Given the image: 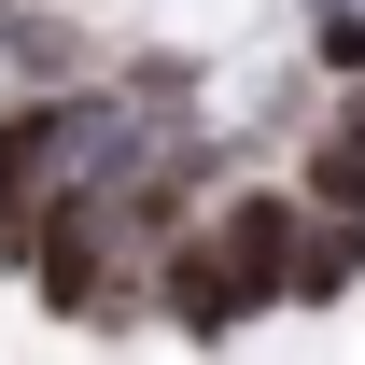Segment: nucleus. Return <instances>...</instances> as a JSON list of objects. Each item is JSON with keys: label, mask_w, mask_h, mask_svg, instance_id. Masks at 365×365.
<instances>
[{"label": "nucleus", "mask_w": 365, "mask_h": 365, "mask_svg": "<svg viewBox=\"0 0 365 365\" xmlns=\"http://www.w3.org/2000/svg\"><path fill=\"white\" fill-rule=\"evenodd\" d=\"M295 197H365V71H337V113L295 155Z\"/></svg>", "instance_id": "obj_4"}, {"label": "nucleus", "mask_w": 365, "mask_h": 365, "mask_svg": "<svg viewBox=\"0 0 365 365\" xmlns=\"http://www.w3.org/2000/svg\"><path fill=\"white\" fill-rule=\"evenodd\" d=\"M365 295V197H295V253H281V309L337 323Z\"/></svg>", "instance_id": "obj_2"}, {"label": "nucleus", "mask_w": 365, "mask_h": 365, "mask_svg": "<svg viewBox=\"0 0 365 365\" xmlns=\"http://www.w3.org/2000/svg\"><path fill=\"white\" fill-rule=\"evenodd\" d=\"M309 71H365V0H309Z\"/></svg>", "instance_id": "obj_5"}, {"label": "nucleus", "mask_w": 365, "mask_h": 365, "mask_svg": "<svg viewBox=\"0 0 365 365\" xmlns=\"http://www.w3.org/2000/svg\"><path fill=\"white\" fill-rule=\"evenodd\" d=\"M155 127H169V113H140L113 71H85V85H14V113H0V267H29V225H43L85 169H127Z\"/></svg>", "instance_id": "obj_1"}, {"label": "nucleus", "mask_w": 365, "mask_h": 365, "mask_svg": "<svg viewBox=\"0 0 365 365\" xmlns=\"http://www.w3.org/2000/svg\"><path fill=\"white\" fill-rule=\"evenodd\" d=\"M0 71H14V85H85L98 43L71 29V14H43V0H0Z\"/></svg>", "instance_id": "obj_3"}]
</instances>
